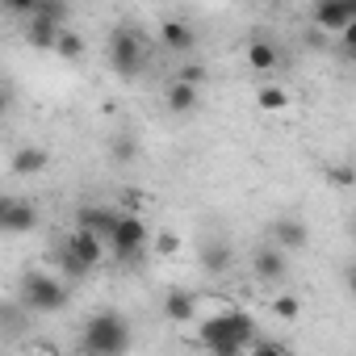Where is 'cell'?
<instances>
[{"label": "cell", "mask_w": 356, "mask_h": 356, "mask_svg": "<svg viewBox=\"0 0 356 356\" xmlns=\"http://www.w3.org/2000/svg\"><path fill=\"white\" fill-rule=\"evenodd\" d=\"M252 356H293L285 343H277V339H256L252 343Z\"/></svg>", "instance_id": "cell-23"}, {"label": "cell", "mask_w": 356, "mask_h": 356, "mask_svg": "<svg viewBox=\"0 0 356 356\" xmlns=\"http://www.w3.org/2000/svg\"><path fill=\"white\" fill-rule=\"evenodd\" d=\"M268 243H277L281 252H302V248L310 243V227H306L302 218L285 214V218H277V222L268 227Z\"/></svg>", "instance_id": "cell-9"}, {"label": "cell", "mask_w": 356, "mask_h": 356, "mask_svg": "<svg viewBox=\"0 0 356 356\" xmlns=\"http://www.w3.org/2000/svg\"><path fill=\"white\" fill-rule=\"evenodd\" d=\"M159 42H163V51L189 55V51L197 47V34H193V26H189L185 17H163V22H159Z\"/></svg>", "instance_id": "cell-11"}, {"label": "cell", "mask_w": 356, "mask_h": 356, "mask_svg": "<svg viewBox=\"0 0 356 356\" xmlns=\"http://www.w3.org/2000/svg\"><path fill=\"white\" fill-rule=\"evenodd\" d=\"M113 155H118L122 163H126V159H134V155H138V143H134V134H118V138H113Z\"/></svg>", "instance_id": "cell-22"}, {"label": "cell", "mask_w": 356, "mask_h": 356, "mask_svg": "<svg viewBox=\"0 0 356 356\" xmlns=\"http://www.w3.org/2000/svg\"><path fill=\"white\" fill-rule=\"evenodd\" d=\"M63 302H67V289L59 277H51V273H26L22 277V306L30 314H55V310H63Z\"/></svg>", "instance_id": "cell-4"}, {"label": "cell", "mask_w": 356, "mask_h": 356, "mask_svg": "<svg viewBox=\"0 0 356 356\" xmlns=\"http://www.w3.org/2000/svg\"><path fill=\"white\" fill-rule=\"evenodd\" d=\"M248 67H252L256 76H273V72L281 67V51H277V42H268V38H252V42H248Z\"/></svg>", "instance_id": "cell-14"}, {"label": "cell", "mask_w": 356, "mask_h": 356, "mask_svg": "<svg viewBox=\"0 0 356 356\" xmlns=\"http://www.w3.org/2000/svg\"><path fill=\"white\" fill-rule=\"evenodd\" d=\"M147 239H151V227H147V222L130 210V214H122V227H118V235H113L109 252H113L122 264H138V260H143Z\"/></svg>", "instance_id": "cell-5"}, {"label": "cell", "mask_w": 356, "mask_h": 356, "mask_svg": "<svg viewBox=\"0 0 356 356\" xmlns=\"http://www.w3.org/2000/svg\"><path fill=\"white\" fill-rule=\"evenodd\" d=\"M109 67L122 80H134L147 67V38H143L138 26H118L109 34Z\"/></svg>", "instance_id": "cell-3"}, {"label": "cell", "mask_w": 356, "mask_h": 356, "mask_svg": "<svg viewBox=\"0 0 356 356\" xmlns=\"http://www.w3.org/2000/svg\"><path fill=\"white\" fill-rule=\"evenodd\" d=\"M197 339L206 352H214V348H252L260 335H256V318L248 310H218V314L202 318Z\"/></svg>", "instance_id": "cell-1"}, {"label": "cell", "mask_w": 356, "mask_h": 356, "mask_svg": "<svg viewBox=\"0 0 356 356\" xmlns=\"http://www.w3.org/2000/svg\"><path fill=\"white\" fill-rule=\"evenodd\" d=\"M268 310H273L281 323H298V318H302V298H293V293H277V298L268 302Z\"/></svg>", "instance_id": "cell-19"}, {"label": "cell", "mask_w": 356, "mask_h": 356, "mask_svg": "<svg viewBox=\"0 0 356 356\" xmlns=\"http://www.w3.org/2000/svg\"><path fill=\"white\" fill-rule=\"evenodd\" d=\"M339 55H343L348 63H356V22H352V26L339 34Z\"/></svg>", "instance_id": "cell-25"}, {"label": "cell", "mask_w": 356, "mask_h": 356, "mask_svg": "<svg viewBox=\"0 0 356 356\" xmlns=\"http://www.w3.org/2000/svg\"><path fill=\"white\" fill-rule=\"evenodd\" d=\"M163 105H168V113H193V109H202V88L197 84H185V80H172L168 88H163Z\"/></svg>", "instance_id": "cell-13"}, {"label": "cell", "mask_w": 356, "mask_h": 356, "mask_svg": "<svg viewBox=\"0 0 356 356\" xmlns=\"http://www.w3.org/2000/svg\"><path fill=\"white\" fill-rule=\"evenodd\" d=\"M310 17H314V30L343 34L356 22V0H318V5L310 9Z\"/></svg>", "instance_id": "cell-6"}, {"label": "cell", "mask_w": 356, "mask_h": 356, "mask_svg": "<svg viewBox=\"0 0 356 356\" xmlns=\"http://www.w3.org/2000/svg\"><path fill=\"white\" fill-rule=\"evenodd\" d=\"M55 55H59V59H67V63L84 59V38H80L76 30H63V34H59V47H55Z\"/></svg>", "instance_id": "cell-21"}, {"label": "cell", "mask_w": 356, "mask_h": 356, "mask_svg": "<svg viewBox=\"0 0 356 356\" xmlns=\"http://www.w3.org/2000/svg\"><path fill=\"white\" fill-rule=\"evenodd\" d=\"M22 356H55V352H42V348H30V352H22Z\"/></svg>", "instance_id": "cell-28"}, {"label": "cell", "mask_w": 356, "mask_h": 356, "mask_svg": "<svg viewBox=\"0 0 356 356\" xmlns=\"http://www.w3.org/2000/svg\"><path fill=\"white\" fill-rule=\"evenodd\" d=\"M348 289H352V298H356V264L348 268Z\"/></svg>", "instance_id": "cell-27"}, {"label": "cell", "mask_w": 356, "mask_h": 356, "mask_svg": "<svg viewBox=\"0 0 356 356\" xmlns=\"http://www.w3.org/2000/svg\"><path fill=\"white\" fill-rule=\"evenodd\" d=\"M352 172H356V147H352Z\"/></svg>", "instance_id": "cell-30"}, {"label": "cell", "mask_w": 356, "mask_h": 356, "mask_svg": "<svg viewBox=\"0 0 356 356\" xmlns=\"http://www.w3.org/2000/svg\"><path fill=\"white\" fill-rule=\"evenodd\" d=\"M80 227L92 231L97 239H105V248H109L113 235H118V227H122V214L109 210V206H84V210H80Z\"/></svg>", "instance_id": "cell-10"}, {"label": "cell", "mask_w": 356, "mask_h": 356, "mask_svg": "<svg viewBox=\"0 0 356 356\" xmlns=\"http://www.w3.org/2000/svg\"><path fill=\"white\" fill-rule=\"evenodd\" d=\"M256 105H260V109H268V113H281V109L289 105V92H285L281 84H264V88L256 92Z\"/></svg>", "instance_id": "cell-20"}, {"label": "cell", "mask_w": 356, "mask_h": 356, "mask_svg": "<svg viewBox=\"0 0 356 356\" xmlns=\"http://www.w3.org/2000/svg\"><path fill=\"white\" fill-rule=\"evenodd\" d=\"M59 268H63V277H67V281H84V277L92 273V264H84L67 243H59Z\"/></svg>", "instance_id": "cell-18"}, {"label": "cell", "mask_w": 356, "mask_h": 356, "mask_svg": "<svg viewBox=\"0 0 356 356\" xmlns=\"http://www.w3.org/2000/svg\"><path fill=\"white\" fill-rule=\"evenodd\" d=\"M80 335H84L80 343H84L88 356H126L130 343H134L130 323H126L118 310H97V314H88V323H84Z\"/></svg>", "instance_id": "cell-2"}, {"label": "cell", "mask_w": 356, "mask_h": 356, "mask_svg": "<svg viewBox=\"0 0 356 356\" xmlns=\"http://www.w3.org/2000/svg\"><path fill=\"white\" fill-rule=\"evenodd\" d=\"M231 260H235V252H231V243H227V239H218V235L202 239V248H197V264H202V273L222 277V273L231 268Z\"/></svg>", "instance_id": "cell-12"}, {"label": "cell", "mask_w": 356, "mask_h": 356, "mask_svg": "<svg viewBox=\"0 0 356 356\" xmlns=\"http://www.w3.org/2000/svg\"><path fill=\"white\" fill-rule=\"evenodd\" d=\"M38 227V206L26 197H5L0 202V231L5 235H30Z\"/></svg>", "instance_id": "cell-7"}, {"label": "cell", "mask_w": 356, "mask_h": 356, "mask_svg": "<svg viewBox=\"0 0 356 356\" xmlns=\"http://www.w3.org/2000/svg\"><path fill=\"white\" fill-rule=\"evenodd\" d=\"M176 248H181V235H172V231H163V235H155V252H159V256H172Z\"/></svg>", "instance_id": "cell-26"}, {"label": "cell", "mask_w": 356, "mask_h": 356, "mask_svg": "<svg viewBox=\"0 0 356 356\" xmlns=\"http://www.w3.org/2000/svg\"><path fill=\"white\" fill-rule=\"evenodd\" d=\"M163 318L168 323H193L197 318V298L189 289H168L163 293Z\"/></svg>", "instance_id": "cell-15"}, {"label": "cell", "mask_w": 356, "mask_h": 356, "mask_svg": "<svg viewBox=\"0 0 356 356\" xmlns=\"http://www.w3.org/2000/svg\"><path fill=\"white\" fill-rule=\"evenodd\" d=\"M172 80H185V84H197V88H202V84H206V67H202V63H185Z\"/></svg>", "instance_id": "cell-24"}, {"label": "cell", "mask_w": 356, "mask_h": 356, "mask_svg": "<svg viewBox=\"0 0 356 356\" xmlns=\"http://www.w3.org/2000/svg\"><path fill=\"white\" fill-rule=\"evenodd\" d=\"M352 239H356V210H352Z\"/></svg>", "instance_id": "cell-29"}, {"label": "cell", "mask_w": 356, "mask_h": 356, "mask_svg": "<svg viewBox=\"0 0 356 356\" xmlns=\"http://www.w3.org/2000/svg\"><path fill=\"white\" fill-rule=\"evenodd\" d=\"M51 163V155H47V147H34V143H26V147H17L13 151V159H9V168H13V176H38L42 168Z\"/></svg>", "instance_id": "cell-16"}, {"label": "cell", "mask_w": 356, "mask_h": 356, "mask_svg": "<svg viewBox=\"0 0 356 356\" xmlns=\"http://www.w3.org/2000/svg\"><path fill=\"white\" fill-rule=\"evenodd\" d=\"M252 273H256V281L277 285V281H285L289 260H285V252H281L277 243H260V248H256V256H252Z\"/></svg>", "instance_id": "cell-8"}, {"label": "cell", "mask_w": 356, "mask_h": 356, "mask_svg": "<svg viewBox=\"0 0 356 356\" xmlns=\"http://www.w3.org/2000/svg\"><path fill=\"white\" fill-rule=\"evenodd\" d=\"M63 243H67L84 264H92V268H97V264H101V256H105V239H97V235H92V231H84V227H76Z\"/></svg>", "instance_id": "cell-17"}]
</instances>
